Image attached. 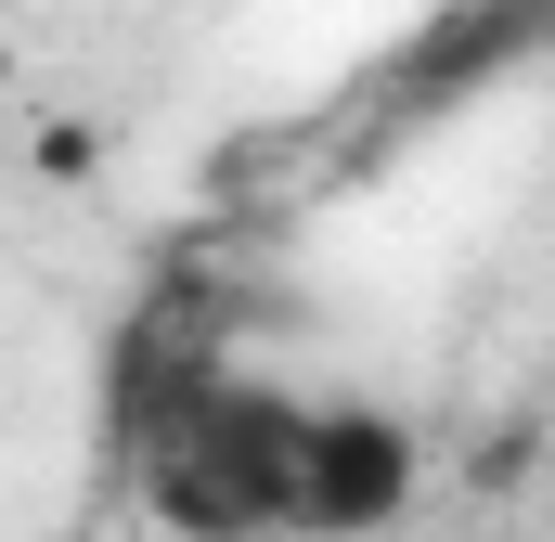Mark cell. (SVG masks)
Returning <instances> with one entry per match:
<instances>
[{
    "instance_id": "1",
    "label": "cell",
    "mask_w": 555,
    "mask_h": 542,
    "mask_svg": "<svg viewBox=\"0 0 555 542\" xmlns=\"http://www.w3.org/2000/svg\"><path fill=\"white\" fill-rule=\"evenodd\" d=\"M414 426L375 401H297L284 439V530L297 542H375L414 517Z\"/></svg>"
}]
</instances>
